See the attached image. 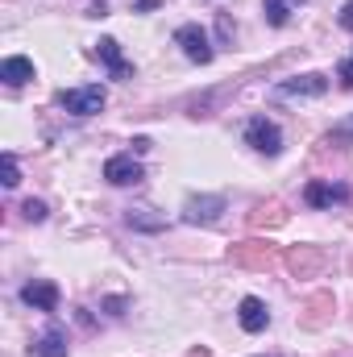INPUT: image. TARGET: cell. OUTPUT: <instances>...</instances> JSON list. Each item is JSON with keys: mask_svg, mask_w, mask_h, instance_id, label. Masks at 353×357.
<instances>
[{"mask_svg": "<svg viewBox=\"0 0 353 357\" xmlns=\"http://www.w3.org/2000/svg\"><path fill=\"white\" fill-rule=\"evenodd\" d=\"M175 46L191 59V63H200V67H208V63L216 59L208 29H204V25H195V21H187V25H179V29H175Z\"/></svg>", "mask_w": 353, "mask_h": 357, "instance_id": "6da1fadb", "label": "cell"}, {"mask_svg": "<svg viewBox=\"0 0 353 357\" xmlns=\"http://www.w3.org/2000/svg\"><path fill=\"white\" fill-rule=\"evenodd\" d=\"M283 266L295 278H316V274L329 270V250H320V245H291L283 254Z\"/></svg>", "mask_w": 353, "mask_h": 357, "instance_id": "7a4b0ae2", "label": "cell"}, {"mask_svg": "<svg viewBox=\"0 0 353 357\" xmlns=\"http://www.w3.org/2000/svg\"><path fill=\"white\" fill-rule=\"evenodd\" d=\"M104 104H108V91L100 88V84L59 91V108H63V112H71V116H96Z\"/></svg>", "mask_w": 353, "mask_h": 357, "instance_id": "3957f363", "label": "cell"}, {"mask_svg": "<svg viewBox=\"0 0 353 357\" xmlns=\"http://www.w3.org/2000/svg\"><path fill=\"white\" fill-rule=\"evenodd\" d=\"M246 146L258 150V154H266V158H274V154L283 150V129H278L270 116H250V121H246Z\"/></svg>", "mask_w": 353, "mask_h": 357, "instance_id": "277c9868", "label": "cell"}, {"mask_svg": "<svg viewBox=\"0 0 353 357\" xmlns=\"http://www.w3.org/2000/svg\"><path fill=\"white\" fill-rule=\"evenodd\" d=\"M229 262L241 266V270H270L274 262H278V254H274V245L250 237V241H237V245L229 250Z\"/></svg>", "mask_w": 353, "mask_h": 357, "instance_id": "5b68a950", "label": "cell"}, {"mask_svg": "<svg viewBox=\"0 0 353 357\" xmlns=\"http://www.w3.org/2000/svg\"><path fill=\"white\" fill-rule=\"evenodd\" d=\"M329 91V75H320V71H308V75H295V79H283L274 96H283V100H316V96H324Z\"/></svg>", "mask_w": 353, "mask_h": 357, "instance_id": "8992f818", "label": "cell"}, {"mask_svg": "<svg viewBox=\"0 0 353 357\" xmlns=\"http://www.w3.org/2000/svg\"><path fill=\"white\" fill-rule=\"evenodd\" d=\"M225 212V195H191L183 204V220L187 225H216Z\"/></svg>", "mask_w": 353, "mask_h": 357, "instance_id": "52a82bcc", "label": "cell"}, {"mask_svg": "<svg viewBox=\"0 0 353 357\" xmlns=\"http://www.w3.org/2000/svg\"><path fill=\"white\" fill-rule=\"evenodd\" d=\"M142 162L133 158V154H112L108 162H104V178L112 183V187H137L142 183Z\"/></svg>", "mask_w": 353, "mask_h": 357, "instance_id": "ba28073f", "label": "cell"}, {"mask_svg": "<svg viewBox=\"0 0 353 357\" xmlns=\"http://www.w3.org/2000/svg\"><path fill=\"white\" fill-rule=\"evenodd\" d=\"M333 312H337L333 295H329V291H316V295H308V303H303V312H299V324L316 333V328H324V324L333 320Z\"/></svg>", "mask_w": 353, "mask_h": 357, "instance_id": "9c48e42d", "label": "cell"}, {"mask_svg": "<svg viewBox=\"0 0 353 357\" xmlns=\"http://www.w3.org/2000/svg\"><path fill=\"white\" fill-rule=\"evenodd\" d=\"M21 303L33 307V312H54V307H59V287H54L50 278L25 282V287H21Z\"/></svg>", "mask_w": 353, "mask_h": 357, "instance_id": "30bf717a", "label": "cell"}, {"mask_svg": "<svg viewBox=\"0 0 353 357\" xmlns=\"http://www.w3.org/2000/svg\"><path fill=\"white\" fill-rule=\"evenodd\" d=\"M303 199H308L312 208H333V204H345V199H350V187H341V183H324V178H312V183L303 187Z\"/></svg>", "mask_w": 353, "mask_h": 357, "instance_id": "8fae6325", "label": "cell"}, {"mask_svg": "<svg viewBox=\"0 0 353 357\" xmlns=\"http://www.w3.org/2000/svg\"><path fill=\"white\" fill-rule=\"evenodd\" d=\"M96 54H100V63L108 67V75H112V79H133V63H125V54H121V42H117V38H100Z\"/></svg>", "mask_w": 353, "mask_h": 357, "instance_id": "7c38bea8", "label": "cell"}, {"mask_svg": "<svg viewBox=\"0 0 353 357\" xmlns=\"http://www.w3.org/2000/svg\"><path fill=\"white\" fill-rule=\"evenodd\" d=\"M237 320H241V328H246V333H266L270 312H266V303L258 299V295H246V299L237 303Z\"/></svg>", "mask_w": 353, "mask_h": 357, "instance_id": "4fadbf2b", "label": "cell"}, {"mask_svg": "<svg viewBox=\"0 0 353 357\" xmlns=\"http://www.w3.org/2000/svg\"><path fill=\"white\" fill-rule=\"evenodd\" d=\"M0 79H4L8 88H25V84L33 79V63H29L25 54H13V59L0 63Z\"/></svg>", "mask_w": 353, "mask_h": 357, "instance_id": "5bb4252c", "label": "cell"}, {"mask_svg": "<svg viewBox=\"0 0 353 357\" xmlns=\"http://www.w3.org/2000/svg\"><path fill=\"white\" fill-rule=\"evenodd\" d=\"M287 225V208L278 199H266L250 212V229H283Z\"/></svg>", "mask_w": 353, "mask_h": 357, "instance_id": "9a60e30c", "label": "cell"}, {"mask_svg": "<svg viewBox=\"0 0 353 357\" xmlns=\"http://www.w3.org/2000/svg\"><path fill=\"white\" fill-rule=\"evenodd\" d=\"M33 354L38 357H67V333H63V328H46V333L33 341Z\"/></svg>", "mask_w": 353, "mask_h": 357, "instance_id": "2e32d148", "label": "cell"}, {"mask_svg": "<svg viewBox=\"0 0 353 357\" xmlns=\"http://www.w3.org/2000/svg\"><path fill=\"white\" fill-rule=\"evenodd\" d=\"M308 0H262V8H266V21L274 25V29H283L287 21H291V13L295 8H303Z\"/></svg>", "mask_w": 353, "mask_h": 357, "instance_id": "e0dca14e", "label": "cell"}, {"mask_svg": "<svg viewBox=\"0 0 353 357\" xmlns=\"http://www.w3.org/2000/svg\"><path fill=\"white\" fill-rule=\"evenodd\" d=\"M129 229H137V233H163L167 220L163 216H146V212H129Z\"/></svg>", "mask_w": 353, "mask_h": 357, "instance_id": "ac0fdd59", "label": "cell"}, {"mask_svg": "<svg viewBox=\"0 0 353 357\" xmlns=\"http://www.w3.org/2000/svg\"><path fill=\"white\" fill-rule=\"evenodd\" d=\"M0 183H4V187H17V183H21V171H17V158H13V154L0 158Z\"/></svg>", "mask_w": 353, "mask_h": 357, "instance_id": "d6986e66", "label": "cell"}, {"mask_svg": "<svg viewBox=\"0 0 353 357\" xmlns=\"http://www.w3.org/2000/svg\"><path fill=\"white\" fill-rule=\"evenodd\" d=\"M21 216L33 220V225H42V220H46V204H42V199H25V204H21Z\"/></svg>", "mask_w": 353, "mask_h": 357, "instance_id": "ffe728a7", "label": "cell"}, {"mask_svg": "<svg viewBox=\"0 0 353 357\" xmlns=\"http://www.w3.org/2000/svg\"><path fill=\"white\" fill-rule=\"evenodd\" d=\"M345 142H353V116H345V121L329 133V146H345Z\"/></svg>", "mask_w": 353, "mask_h": 357, "instance_id": "44dd1931", "label": "cell"}, {"mask_svg": "<svg viewBox=\"0 0 353 357\" xmlns=\"http://www.w3.org/2000/svg\"><path fill=\"white\" fill-rule=\"evenodd\" d=\"M337 79H341V88H353V54L341 63V71H337Z\"/></svg>", "mask_w": 353, "mask_h": 357, "instance_id": "7402d4cb", "label": "cell"}, {"mask_svg": "<svg viewBox=\"0 0 353 357\" xmlns=\"http://www.w3.org/2000/svg\"><path fill=\"white\" fill-rule=\"evenodd\" d=\"M216 33H220V38H225V42H229V38H233V21H229V17H225V13H220V21H216Z\"/></svg>", "mask_w": 353, "mask_h": 357, "instance_id": "603a6c76", "label": "cell"}, {"mask_svg": "<svg viewBox=\"0 0 353 357\" xmlns=\"http://www.w3.org/2000/svg\"><path fill=\"white\" fill-rule=\"evenodd\" d=\"M337 21H341V29H350V33H353V0L341 8V17H337Z\"/></svg>", "mask_w": 353, "mask_h": 357, "instance_id": "cb8c5ba5", "label": "cell"}, {"mask_svg": "<svg viewBox=\"0 0 353 357\" xmlns=\"http://www.w3.org/2000/svg\"><path fill=\"white\" fill-rule=\"evenodd\" d=\"M158 4H163V0H137V4H133V13H154Z\"/></svg>", "mask_w": 353, "mask_h": 357, "instance_id": "d4e9b609", "label": "cell"}, {"mask_svg": "<svg viewBox=\"0 0 353 357\" xmlns=\"http://www.w3.org/2000/svg\"><path fill=\"white\" fill-rule=\"evenodd\" d=\"M150 146H154V142H150V137H133V150H137V154H146V150H150Z\"/></svg>", "mask_w": 353, "mask_h": 357, "instance_id": "484cf974", "label": "cell"}]
</instances>
